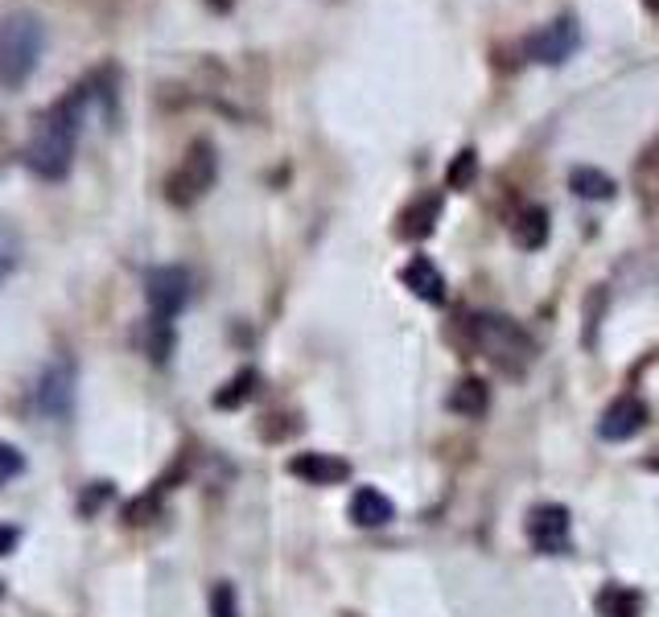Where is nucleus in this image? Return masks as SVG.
Wrapping results in <instances>:
<instances>
[{
	"label": "nucleus",
	"instance_id": "2",
	"mask_svg": "<svg viewBox=\"0 0 659 617\" xmlns=\"http://www.w3.org/2000/svg\"><path fill=\"white\" fill-rule=\"evenodd\" d=\"M41 54H46V25L38 13L29 9H13L0 13V87L17 91L38 71Z\"/></svg>",
	"mask_w": 659,
	"mask_h": 617
},
{
	"label": "nucleus",
	"instance_id": "14",
	"mask_svg": "<svg viewBox=\"0 0 659 617\" xmlns=\"http://www.w3.org/2000/svg\"><path fill=\"white\" fill-rule=\"evenodd\" d=\"M511 235L524 251H536V247L548 244V210L545 206H527L524 214L511 223Z\"/></svg>",
	"mask_w": 659,
	"mask_h": 617
},
{
	"label": "nucleus",
	"instance_id": "9",
	"mask_svg": "<svg viewBox=\"0 0 659 617\" xmlns=\"http://www.w3.org/2000/svg\"><path fill=\"white\" fill-rule=\"evenodd\" d=\"M643 424H647V404H643L639 395H619V399L602 411L598 436H602V441H631L635 432H643Z\"/></svg>",
	"mask_w": 659,
	"mask_h": 617
},
{
	"label": "nucleus",
	"instance_id": "7",
	"mask_svg": "<svg viewBox=\"0 0 659 617\" xmlns=\"http://www.w3.org/2000/svg\"><path fill=\"white\" fill-rule=\"evenodd\" d=\"M577 46H582V29H577V21L557 17L552 25L536 29V34L527 38V58H532V62H545V66H561L565 58L577 54Z\"/></svg>",
	"mask_w": 659,
	"mask_h": 617
},
{
	"label": "nucleus",
	"instance_id": "20",
	"mask_svg": "<svg viewBox=\"0 0 659 617\" xmlns=\"http://www.w3.org/2000/svg\"><path fill=\"white\" fill-rule=\"evenodd\" d=\"M17 260H21V235L0 219V281L17 268Z\"/></svg>",
	"mask_w": 659,
	"mask_h": 617
},
{
	"label": "nucleus",
	"instance_id": "19",
	"mask_svg": "<svg viewBox=\"0 0 659 617\" xmlns=\"http://www.w3.org/2000/svg\"><path fill=\"white\" fill-rule=\"evenodd\" d=\"M145 350H149L152 362H166L173 350V321L149 318V330H145Z\"/></svg>",
	"mask_w": 659,
	"mask_h": 617
},
{
	"label": "nucleus",
	"instance_id": "23",
	"mask_svg": "<svg viewBox=\"0 0 659 617\" xmlns=\"http://www.w3.org/2000/svg\"><path fill=\"white\" fill-rule=\"evenodd\" d=\"M21 473H25V457H21L13 445H4V441H0V486H9V482L21 478Z\"/></svg>",
	"mask_w": 659,
	"mask_h": 617
},
{
	"label": "nucleus",
	"instance_id": "1",
	"mask_svg": "<svg viewBox=\"0 0 659 617\" xmlns=\"http://www.w3.org/2000/svg\"><path fill=\"white\" fill-rule=\"evenodd\" d=\"M91 99H95L91 83H78L75 91L54 99V103L46 108V115L38 120V128H34L29 145H25V165L34 169L41 182H62V177L71 173Z\"/></svg>",
	"mask_w": 659,
	"mask_h": 617
},
{
	"label": "nucleus",
	"instance_id": "12",
	"mask_svg": "<svg viewBox=\"0 0 659 617\" xmlns=\"http://www.w3.org/2000/svg\"><path fill=\"white\" fill-rule=\"evenodd\" d=\"M437 214H441V198L437 194H425V198H416V202L404 206V214H400V239H425V235H434V223Z\"/></svg>",
	"mask_w": 659,
	"mask_h": 617
},
{
	"label": "nucleus",
	"instance_id": "18",
	"mask_svg": "<svg viewBox=\"0 0 659 617\" xmlns=\"http://www.w3.org/2000/svg\"><path fill=\"white\" fill-rule=\"evenodd\" d=\"M256 383H260L256 371H240L223 392H215V408H240V404H247L256 395Z\"/></svg>",
	"mask_w": 659,
	"mask_h": 617
},
{
	"label": "nucleus",
	"instance_id": "11",
	"mask_svg": "<svg viewBox=\"0 0 659 617\" xmlns=\"http://www.w3.org/2000/svg\"><path fill=\"white\" fill-rule=\"evenodd\" d=\"M404 284H408L420 300H429V305H441V300H446V276L437 272V263L429 260V256H413V260L404 263Z\"/></svg>",
	"mask_w": 659,
	"mask_h": 617
},
{
	"label": "nucleus",
	"instance_id": "3",
	"mask_svg": "<svg viewBox=\"0 0 659 617\" xmlns=\"http://www.w3.org/2000/svg\"><path fill=\"white\" fill-rule=\"evenodd\" d=\"M471 342L478 355H487L503 371H524L532 358V337L511 318H495V313L471 318Z\"/></svg>",
	"mask_w": 659,
	"mask_h": 617
},
{
	"label": "nucleus",
	"instance_id": "8",
	"mask_svg": "<svg viewBox=\"0 0 659 617\" xmlns=\"http://www.w3.org/2000/svg\"><path fill=\"white\" fill-rule=\"evenodd\" d=\"M527 540L545 556H565L569 552V510L557 503L532 506L527 515Z\"/></svg>",
	"mask_w": 659,
	"mask_h": 617
},
{
	"label": "nucleus",
	"instance_id": "21",
	"mask_svg": "<svg viewBox=\"0 0 659 617\" xmlns=\"http://www.w3.org/2000/svg\"><path fill=\"white\" fill-rule=\"evenodd\" d=\"M478 177V157H474V149H462L457 157H453V165H450V189H466Z\"/></svg>",
	"mask_w": 659,
	"mask_h": 617
},
{
	"label": "nucleus",
	"instance_id": "15",
	"mask_svg": "<svg viewBox=\"0 0 659 617\" xmlns=\"http://www.w3.org/2000/svg\"><path fill=\"white\" fill-rule=\"evenodd\" d=\"M598 614L602 617H639L643 614V601L635 589L626 584H606L598 593Z\"/></svg>",
	"mask_w": 659,
	"mask_h": 617
},
{
	"label": "nucleus",
	"instance_id": "13",
	"mask_svg": "<svg viewBox=\"0 0 659 617\" xmlns=\"http://www.w3.org/2000/svg\"><path fill=\"white\" fill-rule=\"evenodd\" d=\"M351 519H355L358 527H383V523H392L395 519V506L383 490L363 486L355 498H351Z\"/></svg>",
	"mask_w": 659,
	"mask_h": 617
},
{
	"label": "nucleus",
	"instance_id": "24",
	"mask_svg": "<svg viewBox=\"0 0 659 617\" xmlns=\"http://www.w3.org/2000/svg\"><path fill=\"white\" fill-rule=\"evenodd\" d=\"M17 543H21V531H17V527L0 523V556H9V552H17Z\"/></svg>",
	"mask_w": 659,
	"mask_h": 617
},
{
	"label": "nucleus",
	"instance_id": "4",
	"mask_svg": "<svg viewBox=\"0 0 659 617\" xmlns=\"http://www.w3.org/2000/svg\"><path fill=\"white\" fill-rule=\"evenodd\" d=\"M215 173H219V157L210 140H194L182 157V165L166 177V198L173 206H194L210 186H215Z\"/></svg>",
	"mask_w": 659,
	"mask_h": 617
},
{
	"label": "nucleus",
	"instance_id": "16",
	"mask_svg": "<svg viewBox=\"0 0 659 617\" xmlns=\"http://www.w3.org/2000/svg\"><path fill=\"white\" fill-rule=\"evenodd\" d=\"M450 408L457 411V416H471V420L487 416V408H490L487 383H483V379H466V383H457V392L450 395Z\"/></svg>",
	"mask_w": 659,
	"mask_h": 617
},
{
	"label": "nucleus",
	"instance_id": "6",
	"mask_svg": "<svg viewBox=\"0 0 659 617\" xmlns=\"http://www.w3.org/2000/svg\"><path fill=\"white\" fill-rule=\"evenodd\" d=\"M190 293H194V281H190L186 268L178 263H161L145 276V300H149V313L161 321H173L182 309H186Z\"/></svg>",
	"mask_w": 659,
	"mask_h": 617
},
{
	"label": "nucleus",
	"instance_id": "17",
	"mask_svg": "<svg viewBox=\"0 0 659 617\" xmlns=\"http://www.w3.org/2000/svg\"><path fill=\"white\" fill-rule=\"evenodd\" d=\"M569 186L577 189L582 198H589V202H598V198H610V194H614V182L606 177L602 169H573V173H569Z\"/></svg>",
	"mask_w": 659,
	"mask_h": 617
},
{
	"label": "nucleus",
	"instance_id": "5",
	"mask_svg": "<svg viewBox=\"0 0 659 617\" xmlns=\"http://www.w3.org/2000/svg\"><path fill=\"white\" fill-rule=\"evenodd\" d=\"M75 383H78L75 358L66 355L54 358L38 374V383H34V411H38L41 420H50V424H62L75 411Z\"/></svg>",
	"mask_w": 659,
	"mask_h": 617
},
{
	"label": "nucleus",
	"instance_id": "22",
	"mask_svg": "<svg viewBox=\"0 0 659 617\" xmlns=\"http://www.w3.org/2000/svg\"><path fill=\"white\" fill-rule=\"evenodd\" d=\"M210 614L240 617V601H235V589H231V584H215V593H210Z\"/></svg>",
	"mask_w": 659,
	"mask_h": 617
},
{
	"label": "nucleus",
	"instance_id": "10",
	"mask_svg": "<svg viewBox=\"0 0 659 617\" xmlns=\"http://www.w3.org/2000/svg\"><path fill=\"white\" fill-rule=\"evenodd\" d=\"M289 473L309 482V486H339V482L351 478V466L342 457H334V453H297L289 461Z\"/></svg>",
	"mask_w": 659,
	"mask_h": 617
}]
</instances>
